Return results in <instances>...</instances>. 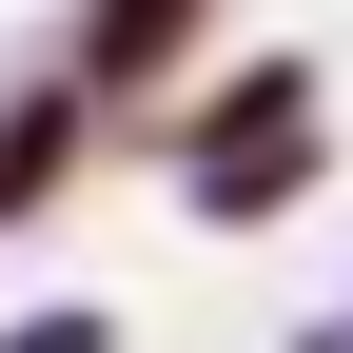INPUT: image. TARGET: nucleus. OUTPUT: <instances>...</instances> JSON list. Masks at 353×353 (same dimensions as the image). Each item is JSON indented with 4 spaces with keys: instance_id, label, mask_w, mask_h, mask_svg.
I'll return each instance as SVG.
<instances>
[{
    "instance_id": "nucleus-2",
    "label": "nucleus",
    "mask_w": 353,
    "mask_h": 353,
    "mask_svg": "<svg viewBox=\"0 0 353 353\" xmlns=\"http://www.w3.org/2000/svg\"><path fill=\"white\" fill-rule=\"evenodd\" d=\"M176 20H196V0H99V20H79V59H99V99H118V79H138V59H157V39H176Z\"/></svg>"
},
{
    "instance_id": "nucleus-1",
    "label": "nucleus",
    "mask_w": 353,
    "mask_h": 353,
    "mask_svg": "<svg viewBox=\"0 0 353 353\" xmlns=\"http://www.w3.org/2000/svg\"><path fill=\"white\" fill-rule=\"evenodd\" d=\"M294 176H314V79H255V118L196 138V216H255V196H294Z\"/></svg>"
}]
</instances>
